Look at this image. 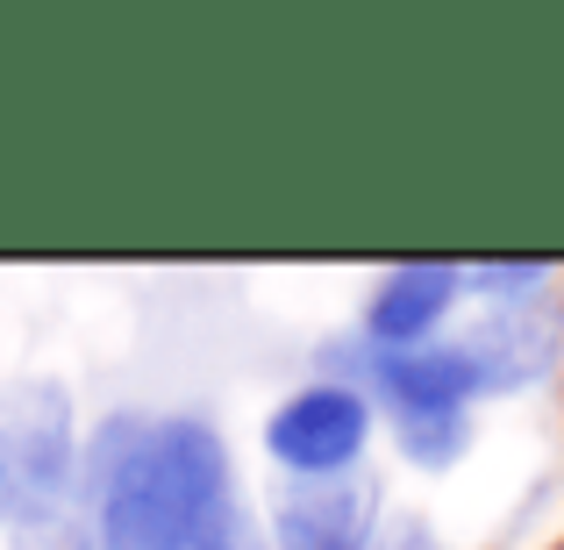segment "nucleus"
I'll use <instances>...</instances> for the list:
<instances>
[{
  "mask_svg": "<svg viewBox=\"0 0 564 550\" xmlns=\"http://www.w3.org/2000/svg\"><path fill=\"white\" fill-rule=\"evenodd\" d=\"M471 443H479V422H471V414H414V422H393L400 465L422 472V479L457 472V465L471 457Z\"/></svg>",
  "mask_w": 564,
  "mask_h": 550,
  "instance_id": "obj_9",
  "label": "nucleus"
},
{
  "mask_svg": "<svg viewBox=\"0 0 564 550\" xmlns=\"http://www.w3.org/2000/svg\"><path fill=\"white\" fill-rule=\"evenodd\" d=\"M94 550H264L236 443L207 408H108L79 429Z\"/></svg>",
  "mask_w": 564,
  "mask_h": 550,
  "instance_id": "obj_1",
  "label": "nucleus"
},
{
  "mask_svg": "<svg viewBox=\"0 0 564 550\" xmlns=\"http://www.w3.org/2000/svg\"><path fill=\"white\" fill-rule=\"evenodd\" d=\"M79 429L65 379H0V515L79 494Z\"/></svg>",
  "mask_w": 564,
  "mask_h": 550,
  "instance_id": "obj_3",
  "label": "nucleus"
},
{
  "mask_svg": "<svg viewBox=\"0 0 564 550\" xmlns=\"http://www.w3.org/2000/svg\"><path fill=\"white\" fill-rule=\"evenodd\" d=\"M457 344L479 365L486 400L529 393V386L557 379V365H564V293L514 301V308H479V315L457 330Z\"/></svg>",
  "mask_w": 564,
  "mask_h": 550,
  "instance_id": "obj_5",
  "label": "nucleus"
},
{
  "mask_svg": "<svg viewBox=\"0 0 564 550\" xmlns=\"http://www.w3.org/2000/svg\"><path fill=\"white\" fill-rule=\"evenodd\" d=\"M0 550H94V515L79 494L29 500L0 515Z\"/></svg>",
  "mask_w": 564,
  "mask_h": 550,
  "instance_id": "obj_8",
  "label": "nucleus"
},
{
  "mask_svg": "<svg viewBox=\"0 0 564 550\" xmlns=\"http://www.w3.org/2000/svg\"><path fill=\"white\" fill-rule=\"evenodd\" d=\"M386 522L379 472H344V479H272L258 529L264 550H372Z\"/></svg>",
  "mask_w": 564,
  "mask_h": 550,
  "instance_id": "obj_4",
  "label": "nucleus"
},
{
  "mask_svg": "<svg viewBox=\"0 0 564 550\" xmlns=\"http://www.w3.org/2000/svg\"><path fill=\"white\" fill-rule=\"evenodd\" d=\"M372 550H451V537H443L429 515H414V508H386Z\"/></svg>",
  "mask_w": 564,
  "mask_h": 550,
  "instance_id": "obj_11",
  "label": "nucleus"
},
{
  "mask_svg": "<svg viewBox=\"0 0 564 550\" xmlns=\"http://www.w3.org/2000/svg\"><path fill=\"white\" fill-rule=\"evenodd\" d=\"M372 436H379L372 393L344 379H301L258 422V451L272 465V479H344V472H365Z\"/></svg>",
  "mask_w": 564,
  "mask_h": 550,
  "instance_id": "obj_2",
  "label": "nucleus"
},
{
  "mask_svg": "<svg viewBox=\"0 0 564 550\" xmlns=\"http://www.w3.org/2000/svg\"><path fill=\"white\" fill-rule=\"evenodd\" d=\"M365 393H372L379 422H414V414H471L486 400L479 365L457 336H436V344L414 351H372L365 358Z\"/></svg>",
  "mask_w": 564,
  "mask_h": 550,
  "instance_id": "obj_6",
  "label": "nucleus"
},
{
  "mask_svg": "<svg viewBox=\"0 0 564 550\" xmlns=\"http://www.w3.org/2000/svg\"><path fill=\"white\" fill-rule=\"evenodd\" d=\"M543 293H557L551 258H471L465 265V301L479 308H514V301H543Z\"/></svg>",
  "mask_w": 564,
  "mask_h": 550,
  "instance_id": "obj_10",
  "label": "nucleus"
},
{
  "mask_svg": "<svg viewBox=\"0 0 564 550\" xmlns=\"http://www.w3.org/2000/svg\"><path fill=\"white\" fill-rule=\"evenodd\" d=\"M536 550H564V529H557V537H543V543H536Z\"/></svg>",
  "mask_w": 564,
  "mask_h": 550,
  "instance_id": "obj_12",
  "label": "nucleus"
},
{
  "mask_svg": "<svg viewBox=\"0 0 564 550\" xmlns=\"http://www.w3.org/2000/svg\"><path fill=\"white\" fill-rule=\"evenodd\" d=\"M457 308H465V265L408 258L372 279V293L358 308V336L365 351H414V344H436Z\"/></svg>",
  "mask_w": 564,
  "mask_h": 550,
  "instance_id": "obj_7",
  "label": "nucleus"
}]
</instances>
